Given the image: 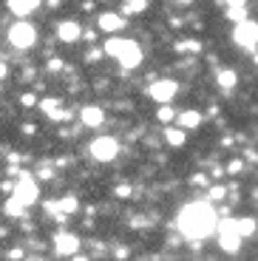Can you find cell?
I'll list each match as a JSON object with an SVG mask.
<instances>
[{"mask_svg":"<svg viewBox=\"0 0 258 261\" xmlns=\"http://www.w3.org/2000/svg\"><path fill=\"white\" fill-rule=\"evenodd\" d=\"M165 142H168L170 148H182V145L187 142V130L182 128V125H168V128H165Z\"/></svg>","mask_w":258,"mask_h":261,"instance_id":"17","label":"cell"},{"mask_svg":"<svg viewBox=\"0 0 258 261\" xmlns=\"http://www.w3.org/2000/svg\"><path fill=\"white\" fill-rule=\"evenodd\" d=\"M156 119H159V122H165V125L176 122V111L170 108V102H162V108L156 111Z\"/></svg>","mask_w":258,"mask_h":261,"instance_id":"21","label":"cell"},{"mask_svg":"<svg viewBox=\"0 0 258 261\" xmlns=\"http://www.w3.org/2000/svg\"><path fill=\"white\" fill-rule=\"evenodd\" d=\"M48 68H51V71H60V68H63V63H60V60H51V65H48Z\"/></svg>","mask_w":258,"mask_h":261,"instance_id":"30","label":"cell"},{"mask_svg":"<svg viewBox=\"0 0 258 261\" xmlns=\"http://www.w3.org/2000/svg\"><path fill=\"white\" fill-rule=\"evenodd\" d=\"M227 17H230L233 23H241V20H247V6H227Z\"/></svg>","mask_w":258,"mask_h":261,"instance_id":"24","label":"cell"},{"mask_svg":"<svg viewBox=\"0 0 258 261\" xmlns=\"http://www.w3.org/2000/svg\"><path fill=\"white\" fill-rule=\"evenodd\" d=\"M6 6L14 17H29L32 12H37L43 6V0H6Z\"/></svg>","mask_w":258,"mask_h":261,"instance_id":"14","label":"cell"},{"mask_svg":"<svg viewBox=\"0 0 258 261\" xmlns=\"http://www.w3.org/2000/svg\"><path fill=\"white\" fill-rule=\"evenodd\" d=\"M216 83H219L221 91H233V88L239 85V74L233 71V68H221V71L216 74Z\"/></svg>","mask_w":258,"mask_h":261,"instance_id":"18","label":"cell"},{"mask_svg":"<svg viewBox=\"0 0 258 261\" xmlns=\"http://www.w3.org/2000/svg\"><path fill=\"white\" fill-rule=\"evenodd\" d=\"M227 196V188L224 185H210V193H207V202H219Z\"/></svg>","mask_w":258,"mask_h":261,"instance_id":"25","label":"cell"},{"mask_svg":"<svg viewBox=\"0 0 258 261\" xmlns=\"http://www.w3.org/2000/svg\"><path fill=\"white\" fill-rule=\"evenodd\" d=\"M57 37L63 40V43H77V40L83 37V26H80L77 20H63L57 26Z\"/></svg>","mask_w":258,"mask_h":261,"instance_id":"15","label":"cell"},{"mask_svg":"<svg viewBox=\"0 0 258 261\" xmlns=\"http://www.w3.org/2000/svg\"><path fill=\"white\" fill-rule=\"evenodd\" d=\"M176 94H179V83L176 80H153L148 88V97L153 99V102H173Z\"/></svg>","mask_w":258,"mask_h":261,"instance_id":"8","label":"cell"},{"mask_svg":"<svg viewBox=\"0 0 258 261\" xmlns=\"http://www.w3.org/2000/svg\"><path fill=\"white\" fill-rule=\"evenodd\" d=\"M176 51L179 54H199L201 43H196V40H182V43H176Z\"/></svg>","mask_w":258,"mask_h":261,"instance_id":"23","label":"cell"},{"mask_svg":"<svg viewBox=\"0 0 258 261\" xmlns=\"http://www.w3.org/2000/svg\"><path fill=\"white\" fill-rule=\"evenodd\" d=\"M241 170H244V159H233V162L227 165V173H230V176H239Z\"/></svg>","mask_w":258,"mask_h":261,"instance_id":"26","label":"cell"},{"mask_svg":"<svg viewBox=\"0 0 258 261\" xmlns=\"http://www.w3.org/2000/svg\"><path fill=\"white\" fill-rule=\"evenodd\" d=\"M236 227H239L241 239H250V236H255L258 222H255V216H241V219H236Z\"/></svg>","mask_w":258,"mask_h":261,"instance_id":"20","label":"cell"},{"mask_svg":"<svg viewBox=\"0 0 258 261\" xmlns=\"http://www.w3.org/2000/svg\"><path fill=\"white\" fill-rule=\"evenodd\" d=\"M34 102H37V97H34V94H26V97H23V105H26V108H32Z\"/></svg>","mask_w":258,"mask_h":261,"instance_id":"28","label":"cell"},{"mask_svg":"<svg viewBox=\"0 0 258 261\" xmlns=\"http://www.w3.org/2000/svg\"><path fill=\"white\" fill-rule=\"evenodd\" d=\"M6 74H9V68H6V63H0V80L6 77Z\"/></svg>","mask_w":258,"mask_h":261,"instance_id":"32","label":"cell"},{"mask_svg":"<svg viewBox=\"0 0 258 261\" xmlns=\"http://www.w3.org/2000/svg\"><path fill=\"white\" fill-rule=\"evenodd\" d=\"M216 239H219V247L224 250V253H239L241 242H244L239 227H236V219H227V216L216 224Z\"/></svg>","mask_w":258,"mask_h":261,"instance_id":"4","label":"cell"},{"mask_svg":"<svg viewBox=\"0 0 258 261\" xmlns=\"http://www.w3.org/2000/svg\"><path fill=\"white\" fill-rule=\"evenodd\" d=\"M145 9H148V0H125L122 12L125 14H142Z\"/></svg>","mask_w":258,"mask_h":261,"instance_id":"22","label":"cell"},{"mask_svg":"<svg viewBox=\"0 0 258 261\" xmlns=\"http://www.w3.org/2000/svg\"><path fill=\"white\" fill-rule=\"evenodd\" d=\"M3 213H6L9 219H20V216H26V204L20 202L17 196H9L6 204H3Z\"/></svg>","mask_w":258,"mask_h":261,"instance_id":"19","label":"cell"},{"mask_svg":"<svg viewBox=\"0 0 258 261\" xmlns=\"http://www.w3.org/2000/svg\"><path fill=\"white\" fill-rule=\"evenodd\" d=\"M116 196H122V199H125V196H131V188H128V185H119V188H116Z\"/></svg>","mask_w":258,"mask_h":261,"instance_id":"29","label":"cell"},{"mask_svg":"<svg viewBox=\"0 0 258 261\" xmlns=\"http://www.w3.org/2000/svg\"><path fill=\"white\" fill-rule=\"evenodd\" d=\"M255 63H258V51H255Z\"/></svg>","mask_w":258,"mask_h":261,"instance_id":"34","label":"cell"},{"mask_svg":"<svg viewBox=\"0 0 258 261\" xmlns=\"http://www.w3.org/2000/svg\"><path fill=\"white\" fill-rule=\"evenodd\" d=\"M227 6H247V0H227Z\"/></svg>","mask_w":258,"mask_h":261,"instance_id":"31","label":"cell"},{"mask_svg":"<svg viewBox=\"0 0 258 261\" xmlns=\"http://www.w3.org/2000/svg\"><path fill=\"white\" fill-rule=\"evenodd\" d=\"M6 40H9L12 48L26 51V48H32L34 43H37V29H34L29 20H14L12 26H9V32H6Z\"/></svg>","mask_w":258,"mask_h":261,"instance_id":"3","label":"cell"},{"mask_svg":"<svg viewBox=\"0 0 258 261\" xmlns=\"http://www.w3.org/2000/svg\"><path fill=\"white\" fill-rule=\"evenodd\" d=\"M201 122H204V114L199 108H185V111L176 114V125H182L185 130H196Z\"/></svg>","mask_w":258,"mask_h":261,"instance_id":"12","label":"cell"},{"mask_svg":"<svg viewBox=\"0 0 258 261\" xmlns=\"http://www.w3.org/2000/svg\"><path fill=\"white\" fill-rule=\"evenodd\" d=\"M88 153L97 159V162H114V159L119 156V142H116V137H111V134L94 137L88 145Z\"/></svg>","mask_w":258,"mask_h":261,"instance_id":"6","label":"cell"},{"mask_svg":"<svg viewBox=\"0 0 258 261\" xmlns=\"http://www.w3.org/2000/svg\"><path fill=\"white\" fill-rule=\"evenodd\" d=\"M97 26L102 29V32H108V34L122 32V29H125V17H122V14H114V12H102L97 17Z\"/></svg>","mask_w":258,"mask_h":261,"instance_id":"16","label":"cell"},{"mask_svg":"<svg viewBox=\"0 0 258 261\" xmlns=\"http://www.w3.org/2000/svg\"><path fill=\"white\" fill-rule=\"evenodd\" d=\"M176 3H182V6H187V3H193V0H176Z\"/></svg>","mask_w":258,"mask_h":261,"instance_id":"33","label":"cell"},{"mask_svg":"<svg viewBox=\"0 0 258 261\" xmlns=\"http://www.w3.org/2000/svg\"><path fill=\"white\" fill-rule=\"evenodd\" d=\"M219 216L213 210V202H187L176 216V227L190 242H204L207 236L216 233Z\"/></svg>","mask_w":258,"mask_h":261,"instance_id":"1","label":"cell"},{"mask_svg":"<svg viewBox=\"0 0 258 261\" xmlns=\"http://www.w3.org/2000/svg\"><path fill=\"white\" fill-rule=\"evenodd\" d=\"M45 210L54 216H71L80 210V202L77 196H63V199H51V202H45Z\"/></svg>","mask_w":258,"mask_h":261,"instance_id":"10","label":"cell"},{"mask_svg":"<svg viewBox=\"0 0 258 261\" xmlns=\"http://www.w3.org/2000/svg\"><path fill=\"white\" fill-rule=\"evenodd\" d=\"M40 111H43L48 119H54V122H65V119L71 117V114L63 108V102H60V99H51V97L40 99Z\"/></svg>","mask_w":258,"mask_h":261,"instance_id":"11","label":"cell"},{"mask_svg":"<svg viewBox=\"0 0 258 261\" xmlns=\"http://www.w3.org/2000/svg\"><path fill=\"white\" fill-rule=\"evenodd\" d=\"M233 43L241 48V51H250L255 54L258 51V23L255 20H241V23H236V29H233Z\"/></svg>","mask_w":258,"mask_h":261,"instance_id":"5","label":"cell"},{"mask_svg":"<svg viewBox=\"0 0 258 261\" xmlns=\"http://www.w3.org/2000/svg\"><path fill=\"white\" fill-rule=\"evenodd\" d=\"M54 253L57 255H80V236L57 233L54 236Z\"/></svg>","mask_w":258,"mask_h":261,"instance_id":"9","label":"cell"},{"mask_svg":"<svg viewBox=\"0 0 258 261\" xmlns=\"http://www.w3.org/2000/svg\"><path fill=\"white\" fill-rule=\"evenodd\" d=\"M190 182L193 185H207V176L204 173H196V176H190Z\"/></svg>","mask_w":258,"mask_h":261,"instance_id":"27","label":"cell"},{"mask_svg":"<svg viewBox=\"0 0 258 261\" xmlns=\"http://www.w3.org/2000/svg\"><path fill=\"white\" fill-rule=\"evenodd\" d=\"M80 122H83L85 128H102L105 111L99 108V105H85L83 111H80Z\"/></svg>","mask_w":258,"mask_h":261,"instance_id":"13","label":"cell"},{"mask_svg":"<svg viewBox=\"0 0 258 261\" xmlns=\"http://www.w3.org/2000/svg\"><path fill=\"white\" fill-rule=\"evenodd\" d=\"M12 190H14L12 196H17L26 207H32V204L40 199V188H37V182H34V176H29V173H20Z\"/></svg>","mask_w":258,"mask_h":261,"instance_id":"7","label":"cell"},{"mask_svg":"<svg viewBox=\"0 0 258 261\" xmlns=\"http://www.w3.org/2000/svg\"><path fill=\"white\" fill-rule=\"evenodd\" d=\"M102 54L114 57L125 71L139 68V65H142V57H145L142 46H139L136 40H128V37H108L105 40V46H102Z\"/></svg>","mask_w":258,"mask_h":261,"instance_id":"2","label":"cell"}]
</instances>
